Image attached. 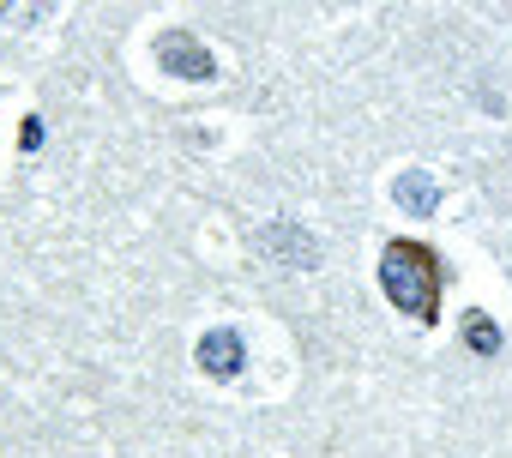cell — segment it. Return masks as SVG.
I'll use <instances>...</instances> for the list:
<instances>
[{
    "instance_id": "6da1fadb",
    "label": "cell",
    "mask_w": 512,
    "mask_h": 458,
    "mask_svg": "<svg viewBox=\"0 0 512 458\" xmlns=\"http://www.w3.org/2000/svg\"><path fill=\"white\" fill-rule=\"evenodd\" d=\"M380 290L410 320H422V326L440 320V260L422 242H386V254H380Z\"/></svg>"
},
{
    "instance_id": "7a4b0ae2",
    "label": "cell",
    "mask_w": 512,
    "mask_h": 458,
    "mask_svg": "<svg viewBox=\"0 0 512 458\" xmlns=\"http://www.w3.org/2000/svg\"><path fill=\"white\" fill-rule=\"evenodd\" d=\"M199 368L217 374V380H229V374L241 368V338H235V332H211V338L199 344Z\"/></svg>"
},
{
    "instance_id": "277c9868",
    "label": "cell",
    "mask_w": 512,
    "mask_h": 458,
    "mask_svg": "<svg viewBox=\"0 0 512 458\" xmlns=\"http://www.w3.org/2000/svg\"><path fill=\"white\" fill-rule=\"evenodd\" d=\"M470 326H476V350H494V344H500V338H494V326H488V320H470Z\"/></svg>"
},
{
    "instance_id": "3957f363",
    "label": "cell",
    "mask_w": 512,
    "mask_h": 458,
    "mask_svg": "<svg viewBox=\"0 0 512 458\" xmlns=\"http://www.w3.org/2000/svg\"><path fill=\"white\" fill-rule=\"evenodd\" d=\"M163 61H169L175 73H193V79H205V73H211V61L199 55V43H193V37H163Z\"/></svg>"
}]
</instances>
